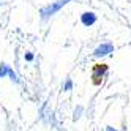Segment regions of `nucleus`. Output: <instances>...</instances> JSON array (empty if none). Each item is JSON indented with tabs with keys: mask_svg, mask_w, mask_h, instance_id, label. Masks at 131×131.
<instances>
[{
	"mask_svg": "<svg viewBox=\"0 0 131 131\" xmlns=\"http://www.w3.org/2000/svg\"><path fill=\"white\" fill-rule=\"evenodd\" d=\"M114 52V44L112 43H101L100 46H96V49L93 51V57L96 59H103V57H107Z\"/></svg>",
	"mask_w": 131,
	"mask_h": 131,
	"instance_id": "nucleus-3",
	"label": "nucleus"
},
{
	"mask_svg": "<svg viewBox=\"0 0 131 131\" xmlns=\"http://www.w3.org/2000/svg\"><path fill=\"white\" fill-rule=\"evenodd\" d=\"M107 65H95V67L92 68V81L93 84H96V85H100V84L104 81V78H107Z\"/></svg>",
	"mask_w": 131,
	"mask_h": 131,
	"instance_id": "nucleus-2",
	"label": "nucleus"
},
{
	"mask_svg": "<svg viewBox=\"0 0 131 131\" xmlns=\"http://www.w3.org/2000/svg\"><path fill=\"white\" fill-rule=\"evenodd\" d=\"M96 21H98V17H96V14L93 11H85V13L81 14V22H82V25H85V27L95 25Z\"/></svg>",
	"mask_w": 131,
	"mask_h": 131,
	"instance_id": "nucleus-4",
	"label": "nucleus"
},
{
	"mask_svg": "<svg viewBox=\"0 0 131 131\" xmlns=\"http://www.w3.org/2000/svg\"><path fill=\"white\" fill-rule=\"evenodd\" d=\"M11 67L10 65H6V63H2L0 65V79L2 78H8V73H10Z\"/></svg>",
	"mask_w": 131,
	"mask_h": 131,
	"instance_id": "nucleus-5",
	"label": "nucleus"
},
{
	"mask_svg": "<svg viewBox=\"0 0 131 131\" xmlns=\"http://www.w3.org/2000/svg\"><path fill=\"white\" fill-rule=\"evenodd\" d=\"M24 59H25V62H33L35 60V55L32 52H25L24 54Z\"/></svg>",
	"mask_w": 131,
	"mask_h": 131,
	"instance_id": "nucleus-8",
	"label": "nucleus"
},
{
	"mask_svg": "<svg viewBox=\"0 0 131 131\" xmlns=\"http://www.w3.org/2000/svg\"><path fill=\"white\" fill-rule=\"evenodd\" d=\"M63 90H65V92L73 90V81H71V79H67V81L63 82Z\"/></svg>",
	"mask_w": 131,
	"mask_h": 131,
	"instance_id": "nucleus-7",
	"label": "nucleus"
},
{
	"mask_svg": "<svg viewBox=\"0 0 131 131\" xmlns=\"http://www.w3.org/2000/svg\"><path fill=\"white\" fill-rule=\"evenodd\" d=\"M70 2H73V0H55V2H52V3H49V5L43 6L41 10H40V16H41V19H43V21L49 19L51 16H54L57 11H60L65 5H68Z\"/></svg>",
	"mask_w": 131,
	"mask_h": 131,
	"instance_id": "nucleus-1",
	"label": "nucleus"
},
{
	"mask_svg": "<svg viewBox=\"0 0 131 131\" xmlns=\"http://www.w3.org/2000/svg\"><path fill=\"white\" fill-rule=\"evenodd\" d=\"M106 131H120V129H117L114 126H106Z\"/></svg>",
	"mask_w": 131,
	"mask_h": 131,
	"instance_id": "nucleus-9",
	"label": "nucleus"
},
{
	"mask_svg": "<svg viewBox=\"0 0 131 131\" xmlns=\"http://www.w3.org/2000/svg\"><path fill=\"white\" fill-rule=\"evenodd\" d=\"M8 79H11L14 84H19V82H21V81H19V78H17V74H16V71H14L13 68L10 70V73H8Z\"/></svg>",
	"mask_w": 131,
	"mask_h": 131,
	"instance_id": "nucleus-6",
	"label": "nucleus"
}]
</instances>
